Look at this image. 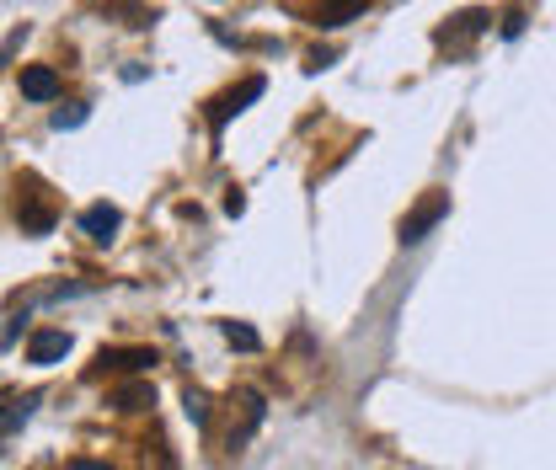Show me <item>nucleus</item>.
Segmentation results:
<instances>
[{"mask_svg": "<svg viewBox=\"0 0 556 470\" xmlns=\"http://www.w3.org/2000/svg\"><path fill=\"white\" fill-rule=\"evenodd\" d=\"M444 214H450V193H434L428 203H417V209H412L407 219H401L396 241H401V246H417V241H428V230H434Z\"/></svg>", "mask_w": 556, "mask_h": 470, "instance_id": "obj_1", "label": "nucleus"}, {"mask_svg": "<svg viewBox=\"0 0 556 470\" xmlns=\"http://www.w3.org/2000/svg\"><path fill=\"white\" fill-rule=\"evenodd\" d=\"M59 358H70V332L65 326H38V332L27 337V364L49 369V364H59Z\"/></svg>", "mask_w": 556, "mask_h": 470, "instance_id": "obj_2", "label": "nucleus"}, {"mask_svg": "<svg viewBox=\"0 0 556 470\" xmlns=\"http://www.w3.org/2000/svg\"><path fill=\"white\" fill-rule=\"evenodd\" d=\"M262 91H268V81H262V75H252V81H246L241 91H230V97L209 102V129L220 134V129H225V123L236 118V113H246V102H257V97H262Z\"/></svg>", "mask_w": 556, "mask_h": 470, "instance_id": "obj_3", "label": "nucleus"}, {"mask_svg": "<svg viewBox=\"0 0 556 470\" xmlns=\"http://www.w3.org/2000/svg\"><path fill=\"white\" fill-rule=\"evenodd\" d=\"M161 358H156V348H102L97 353V374H145V369H156Z\"/></svg>", "mask_w": 556, "mask_h": 470, "instance_id": "obj_4", "label": "nucleus"}, {"mask_svg": "<svg viewBox=\"0 0 556 470\" xmlns=\"http://www.w3.org/2000/svg\"><path fill=\"white\" fill-rule=\"evenodd\" d=\"M118 230H123V214L113 209V203H91V209H81V235H86V241L107 246Z\"/></svg>", "mask_w": 556, "mask_h": 470, "instance_id": "obj_5", "label": "nucleus"}, {"mask_svg": "<svg viewBox=\"0 0 556 470\" xmlns=\"http://www.w3.org/2000/svg\"><path fill=\"white\" fill-rule=\"evenodd\" d=\"M22 97L27 102H54L59 97V70L54 65H22Z\"/></svg>", "mask_w": 556, "mask_h": 470, "instance_id": "obj_6", "label": "nucleus"}, {"mask_svg": "<svg viewBox=\"0 0 556 470\" xmlns=\"http://www.w3.org/2000/svg\"><path fill=\"white\" fill-rule=\"evenodd\" d=\"M113 412H145V406H156V385H123L113 390Z\"/></svg>", "mask_w": 556, "mask_h": 470, "instance_id": "obj_7", "label": "nucleus"}, {"mask_svg": "<svg viewBox=\"0 0 556 470\" xmlns=\"http://www.w3.org/2000/svg\"><path fill=\"white\" fill-rule=\"evenodd\" d=\"M17 225L27 235H49L54 230V209L49 203H17Z\"/></svg>", "mask_w": 556, "mask_h": 470, "instance_id": "obj_8", "label": "nucleus"}, {"mask_svg": "<svg viewBox=\"0 0 556 470\" xmlns=\"http://www.w3.org/2000/svg\"><path fill=\"white\" fill-rule=\"evenodd\" d=\"M209 412H214L209 390H198V385H188V390H182V417H188L193 428H209Z\"/></svg>", "mask_w": 556, "mask_h": 470, "instance_id": "obj_9", "label": "nucleus"}, {"mask_svg": "<svg viewBox=\"0 0 556 470\" xmlns=\"http://www.w3.org/2000/svg\"><path fill=\"white\" fill-rule=\"evenodd\" d=\"M33 406H38V396H11V401H6V444H11V438H17V433L27 428Z\"/></svg>", "mask_w": 556, "mask_h": 470, "instance_id": "obj_10", "label": "nucleus"}, {"mask_svg": "<svg viewBox=\"0 0 556 470\" xmlns=\"http://www.w3.org/2000/svg\"><path fill=\"white\" fill-rule=\"evenodd\" d=\"M348 22H364V6H327V11H316L321 33H337V27H348Z\"/></svg>", "mask_w": 556, "mask_h": 470, "instance_id": "obj_11", "label": "nucleus"}, {"mask_svg": "<svg viewBox=\"0 0 556 470\" xmlns=\"http://www.w3.org/2000/svg\"><path fill=\"white\" fill-rule=\"evenodd\" d=\"M220 332H225L230 348H241V353H257V348H262V337H257L246 321H220Z\"/></svg>", "mask_w": 556, "mask_h": 470, "instance_id": "obj_12", "label": "nucleus"}, {"mask_svg": "<svg viewBox=\"0 0 556 470\" xmlns=\"http://www.w3.org/2000/svg\"><path fill=\"white\" fill-rule=\"evenodd\" d=\"M86 118H91V107H86V102H70V107H59V113H54V129L70 134V129H81Z\"/></svg>", "mask_w": 556, "mask_h": 470, "instance_id": "obj_13", "label": "nucleus"}, {"mask_svg": "<svg viewBox=\"0 0 556 470\" xmlns=\"http://www.w3.org/2000/svg\"><path fill=\"white\" fill-rule=\"evenodd\" d=\"M524 33V11H514V17H503V38H519Z\"/></svg>", "mask_w": 556, "mask_h": 470, "instance_id": "obj_14", "label": "nucleus"}, {"mask_svg": "<svg viewBox=\"0 0 556 470\" xmlns=\"http://www.w3.org/2000/svg\"><path fill=\"white\" fill-rule=\"evenodd\" d=\"M70 470H113L107 460H70Z\"/></svg>", "mask_w": 556, "mask_h": 470, "instance_id": "obj_15", "label": "nucleus"}]
</instances>
